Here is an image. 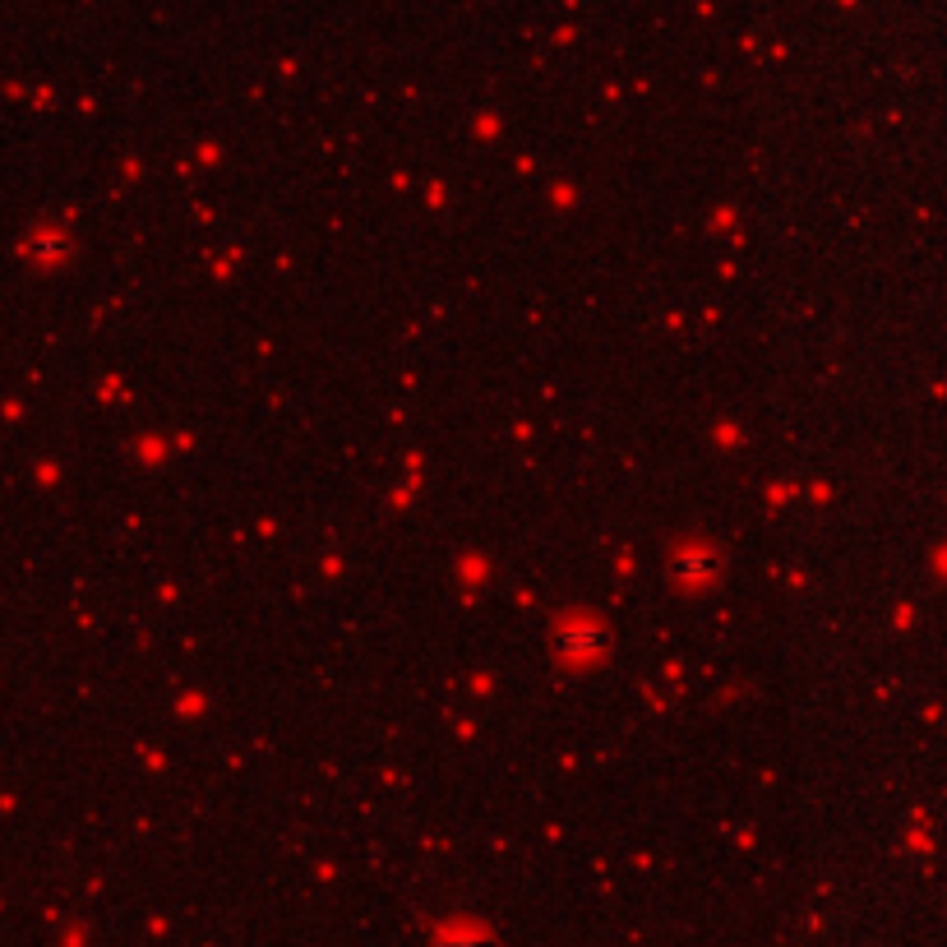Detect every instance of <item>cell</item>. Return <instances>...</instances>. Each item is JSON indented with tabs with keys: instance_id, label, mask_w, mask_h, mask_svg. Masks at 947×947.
Instances as JSON below:
<instances>
[{
	"instance_id": "obj_1",
	"label": "cell",
	"mask_w": 947,
	"mask_h": 947,
	"mask_svg": "<svg viewBox=\"0 0 947 947\" xmlns=\"http://www.w3.org/2000/svg\"><path fill=\"white\" fill-rule=\"evenodd\" d=\"M601 643H606V638H601V629H596V624H569V629H564V638H559V652L592 656Z\"/></svg>"
}]
</instances>
